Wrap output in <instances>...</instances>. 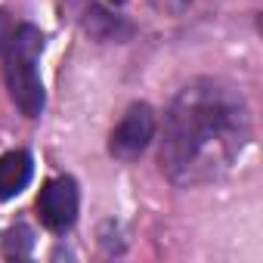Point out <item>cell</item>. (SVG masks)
Returning a JSON list of instances; mask_svg holds the SVG:
<instances>
[{
  "instance_id": "6da1fadb",
  "label": "cell",
  "mask_w": 263,
  "mask_h": 263,
  "mask_svg": "<svg viewBox=\"0 0 263 263\" xmlns=\"http://www.w3.org/2000/svg\"><path fill=\"white\" fill-rule=\"evenodd\" d=\"M251 140V111L245 96L217 78L186 84L167 115L161 140V171L177 186L211 183L232 167Z\"/></svg>"
},
{
  "instance_id": "7a4b0ae2",
  "label": "cell",
  "mask_w": 263,
  "mask_h": 263,
  "mask_svg": "<svg viewBox=\"0 0 263 263\" xmlns=\"http://www.w3.org/2000/svg\"><path fill=\"white\" fill-rule=\"evenodd\" d=\"M41 50H44V34L34 25H19L10 50L4 53L7 56V65H4L7 87H10L13 102L19 105V111L25 118H37L44 111V102H47V93H44V84L37 74Z\"/></svg>"
},
{
  "instance_id": "3957f363",
  "label": "cell",
  "mask_w": 263,
  "mask_h": 263,
  "mask_svg": "<svg viewBox=\"0 0 263 263\" xmlns=\"http://www.w3.org/2000/svg\"><path fill=\"white\" fill-rule=\"evenodd\" d=\"M152 137H155V111H152V105L137 102V105L127 108V115L111 130L108 149H111L115 158L130 161V158H137V155H143L149 149Z\"/></svg>"
},
{
  "instance_id": "277c9868",
  "label": "cell",
  "mask_w": 263,
  "mask_h": 263,
  "mask_svg": "<svg viewBox=\"0 0 263 263\" xmlns=\"http://www.w3.org/2000/svg\"><path fill=\"white\" fill-rule=\"evenodd\" d=\"M78 186L74 180L68 177H59V180H50L44 189H41V198H37V214L44 220L47 229L53 232H62L74 223L78 217Z\"/></svg>"
},
{
  "instance_id": "5b68a950",
  "label": "cell",
  "mask_w": 263,
  "mask_h": 263,
  "mask_svg": "<svg viewBox=\"0 0 263 263\" xmlns=\"http://www.w3.org/2000/svg\"><path fill=\"white\" fill-rule=\"evenodd\" d=\"M31 174H34V164L28 152L16 149V152L0 155V201L16 198L31 183Z\"/></svg>"
},
{
  "instance_id": "8992f818",
  "label": "cell",
  "mask_w": 263,
  "mask_h": 263,
  "mask_svg": "<svg viewBox=\"0 0 263 263\" xmlns=\"http://www.w3.org/2000/svg\"><path fill=\"white\" fill-rule=\"evenodd\" d=\"M84 28H87L93 37H99V41H127L130 34H134L130 22H124L121 16L105 13L102 7H90V10H87V22H84Z\"/></svg>"
},
{
  "instance_id": "52a82bcc",
  "label": "cell",
  "mask_w": 263,
  "mask_h": 263,
  "mask_svg": "<svg viewBox=\"0 0 263 263\" xmlns=\"http://www.w3.org/2000/svg\"><path fill=\"white\" fill-rule=\"evenodd\" d=\"M34 248V238H31V229L28 226H13L7 232V257H28Z\"/></svg>"
},
{
  "instance_id": "ba28073f",
  "label": "cell",
  "mask_w": 263,
  "mask_h": 263,
  "mask_svg": "<svg viewBox=\"0 0 263 263\" xmlns=\"http://www.w3.org/2000/svg\"><path fill=\"white\" fill-rule=\"evenodd\" d=\"M13 34H16V25H13V19L0 10V56H4L7 50H10V44H13Z\"/></svg>"
},
{
  "instance_id": "9c48e42d",
  "label": "cell",
  "mask_w": 263,
  "mask_h": 263,
  "mask_svg": "<svg viewBox=\"0 0 263 263\" xmlns=\"http://www.w3.org/2000/svg\"><path fill=\"white\" fill-rule=\"evenodd\" d=\"M149 4H152L158 13H167V16H180V13L189 7V0H149Z\"/></svg>"
},
{
  "instance_id": "30bf717a",
  "label": "cell",
  "mask_w": 263,
  "mask_h": 263,
  "mask_svg": "<svg viewBox=\"0 0 263 263\" xmlns=\"http://www.w3.org/2000/svg\"><path fill=\"white\" fill-rule=\"evenodd\" d=\"M108 4H124V0H108Z\"/></svg>"
}]
</instances>
